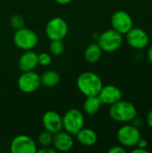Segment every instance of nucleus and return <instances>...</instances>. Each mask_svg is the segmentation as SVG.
<instances>
[{"label":"nucleus","mask_w":152,"mask_h":153,"mask_svg":"<svg viewBox=\"0 0 152 153\" xmlns=\"http://www.w3.org/2000/svg\"><path fill=\"white\" fill-rule=\"evenodd\" d=\"M78 90L84 96H98L103 87L101 78L93 72L82 73L76 81Z\"/></svg>","instance_id":"1"},{"label":"nucleus","mask_w":152,"mask_h":153,"mask_svg":"<svg viewBox=\"0 0 152 153\" xmlns=\"http://www.w3.org/2000/svg\"><path fill=\"white\" fill-rule=\"evenodd\" d=\"M109 116L116 122L128 123L132 122L137 117V109L130 101L120 100L119 101L110 105Z\"/></svg>","instance_id":"2"},{"label":"nucleus","mask_w":152,"mask_h":153,"mask_svg":"<svg viewBox=\"0 0 152 153\" xmlns=\"http://www.w3.org/2000/svg\"><path fill=\"white\" fill-rule=\"evenodd\" d=\"M13 39L14 45L23 51L32 50L39 42V37L37 33L33 30L24 26L15 30Z\"/></svg>","instance_id":"3"},{"label":"nucleus","mask_w":152,"mask_h":153,"mask_svg":"<svg viewBox=\"0 0 152 153\" xmlns=\"http://www.w3.org/2000/svg\"><path fill=\"white\" fill-rule=\"evenodd\" d=\"M63 129L72 135H75L84 126V117L77 108L67 110L62 117Z\"/></svg>","instance_id":"4"},{"label":"nucleus","mask_w":152,"mask_h":153,"mask_svg":"<svg viewBox=\"0 0 152 153\" xmlns=\"http://www.w3.org/2000/svg\"><path fill=\"white\" fill-rule=\"evenodd\" d=\"M97 43L101 48L102 51L114 52L122 46L123 35L114 29L107 30L99 35Z\"/></svg>","instance_id":"5"},{"label":"nucleus","mask_w":152,"mask_h":153,"mask_svg":"<svg viewBox=\"0 0 152 153\" xmlns=\"http://www.w3.org/2000/svg\"><path fill=\"white\" fill-rule=\"evenodd\" d=\"M68 33V24L61 17L50 19L46 25V34L50 40H63Z\"/></svg>","instance_id":"6"},{"label":"nucleus","mask_w":152,"mask_h":153,"mask_svg":"<svg viewBox=\"0 0 152 153\" xmlns=\"http://www.w3.org/2000/svg\"><path fill=\"white\" fill-rule=\"evenodd\" d=\"M116 137L122 146L133 147L136 146L142 136L138 127L133 125H125L118 129Z\"/></svg>","instance_id":"7"},{"label":"nucleus","mask_w":152,"mask_h":153,"mask_svg":"<svg viewBox=\"0 0 152 153\" xmlns=\"http://www.w3.org/2000/svg\"><path fill=\"white\" fill-rule=\"evenodd\" d=\"M18 88L24 93H32L36 91L41 85L40 75L33 71L22 72L18 78Z\"/></svg>","instance_id":"8"},{"label":"nucleus","mask_w":152,"mask_h":153,"mask_svg":"<svg viewBox=\"0 0 152 153\" xmlns=\"http://www.w3.org/2000/svg\"><path fill=\"white\" fill-rule=\"evenodd\" d=\"M111 25L112 29L124 35L133 27V21L127 12L118 10L111 16Z\"/></svg>","instance_id":"9"},{"label":"nucleus","mask_w":152,"mask_h":153,"mask_svg":"<svg viewBox=\"0 0 152 153\" xmlns=\"http://www.w3.org/2000/svg\"><path fill=\"white\" fill-rule=\"evenodd\" d=\"M37 150L34 140L25 134L15 136L10 144V151L12 153H36Z\"/></svg>","instance_id":"10"},{"label":"nucleus","mask_w":152,"mask_h":153,"mask_svg":"<svg viewBox=\"0 0 152 153\" xmlns=\"http://www.w3.org/2000/svg\"><path fill=\"white\" fill-rule=\"evenodd\" d=\"M126 40L131 48L134 49H142L149 44V36L144 30L133 27L126 33Z\"/></svg>","instance_id":"11"},{"label":"nucleus","mask_w":152,"mask_h":153,"mask_svg":"<svg viewBox=\"0 0 152 153\" xmlns=\"http://www.w3.org/2000/svg\"><path fill=\"white\" fill-rule=\"evenodd\" d=\"M42 125L46 131L55 134L63 130L62 117L55 110H48L42 117Z\"/></svg>","instance_id":"12"},{"label":"nucleus","mask_w":152,"mask_h":153,"mask_svg":"<svg viewBox=\"0 0 152 153\" xmlns=\"http://www.w3.org/2000/svg\"><path fill=\"white\" fill-rule=\"evenodd\" d=\"M98 96L102 104L110 106V105L119 101L120 100H122L123 94H122L121 90L117 86L109 84V85H106V86L103 85V87L100 90Z\"/></svg>","instance_id":"13"},{"label":"nucleus","mask_w":152,"mask_h":153,"mask_svg":"<svg viewBox=\"0 0 152 153\" xmlns=\"http://www.w3.org/2000/svg\"><path fill=\"white\" fill-rule=\"evenodd\" d=\"M73 135L66 131H59L58 133L53 134V147L56 152H66L73 149Z\"/></svg>","instance_id":"14"},{"label":"nucleus","mask_w":152,"mask_h":153,"mask_svg":"<svg viewBox=\"0 0 152 153\" xmlns=\"http://www.w3.org/2000/svg\"><path fill=\"white\" fill-rule=\"evenodd\" d=\"M38 65V54L33 50L24 51L18 60V66L22 72L33 71Z\"/></svg>","instance_id":"15"},{"label":"nucleus","mask_w":152,"mask_h":153,"mask_svg":"<svg viewBox=\"0 0 152 153\" xmlns=\"http://www.w3.org/2000/svg\"><path fill=\"white\" fill-rule=\"evenodd\" d=\"M76 140L83 146H93L98 142V134L97 133L90 128L82 127L76 134Z\"/></svg>","instance_id":"16"},{"label":"nucleus","mask_w":152,"mask_h":153,"mask_svg":"<svg viewBox=\"0 0 152 153\" xmlns=\"http://www.w3.org/2000/svg\"><path fill=\"white\" fill-rule=\"evenodd\" d=\"M102 52L103 51L98 43H91L85 48L83 56L86 62L90 64H96L100 60Z\"/></svg>","instance_id":"17"},{"label":"nucleus","mask_w":152,"mask_h":153,"mask_svg":"<svg viewBox=\"0 0 152 153\" xmlns=\"http://www.w3.org/2000/svg\"><path fill=\"white\" fill-rule=\"evenodd\" d=\"M40 82L41 85H44L45 87H55L60 82V74L55 70H47L41 74Z\"/></svg>","instance_id":"18"},{"label":"nucleus","mask_w":152,"mask_h":153,"mask_svg":"<svg viewBox=\"0 0 152 153\" xmlns=\"http://www.w3.org/2000/svg\"><path fill=\"white\" fill-rule=\"evenodd\" d=\"M101 105L99 96H87L83 103V110L86 114L92 116L99 112Z\"/></svg>","instance_id":"19"},{"label":"nucleus","mask_w":152,"mask_h":153,"mask_svg":"<svg viewBox=\"0 0 152 153\" xmlns=\"http://www.w3.org/2000/svg\"><path fill=\"white\" fill-rule=\"evenodd\" d=\"M50 41L51 42L49 44V53L51 54V56H61L65 49L63 40H50Z\"/></svg>","instance_id":"20"},{"label":"nucleus","mask_w":152,"mask_h":153,"mask_svg":"<svg viewBox=\"0 0 152 153\" xmlns=\"http://www.w3.org/2000/svg\"><path fill=\"white\" fill-rule=\"evenodd\" d=\"M53 143V134L47 131L41 132L38 136V143L41 147H47L50 146Z\"/></svg>","instance_id":"21"},{"label":"nucleus","mask_w":152,"mask_h":153,"mask_svg":"<svg viewBox=\"0 0 152 153\" xmlns=\"http://www.w3.org/2000/svg\"><path fill=\"white\" fill-rule=\"evenodd\" d=\"M24 23H25L24 18L20 14H13L10 18V25L14 30H18V29L23 27Z\"/></svg>","instance_id":"22"},{"label":"nucleus","mask_w":152,"mask_h":153,"mask_svg":"<svg viewBox=\"0 0 152 153\" xmlns=\"http://www.w3.org/2000/svg\"><path fill=\"white\" fill-rule=\"evenodd\" d=\"M52 62V56L50 53L47 52H42L40 54H38V63L41 66H47Z\"/></svg>","instance_id":"23"},{"label":"nucleus","mask_w":152,"mask_h":153,"mask_svg":"<svg viewBox=\"0 0 152 153\" xmlns=\"http://www.w3.org/2000/svg\"><path fill=\"white\" fill-rule=\"evenodd\" d=\"M108 152L109 153H125L126 152V151H125V149L124 148V146L116 145V146L111 147V148L108 150Z\"/></svg>","instance_id":"24"},{"label":"nucleus","mask_w":152,"mask_h":153,"mask_svg":"<svg viewBox=\"0 0 152 153\" xmlns=\"http://www.w3.org/2000/svg\"><path fill=\"white\" fill-rule=\"evenodd\" d=\"M38 153H56V150L55 148H51L50 146L41 147V149L37 150Z\"/></svg>","instance_id":"25"},{"label":"nucleus","mask_w":152,"mask_h":153,"mask_svg":"<svg viewBox=\"0 0 152 153\" xmlns=\"http://www.w3.org/2000/svg\"><path fill=\"white\" fill-rule=\"evenodd\" d=\"M137 147L139 148H142V149H146L147 146H148V142L145 140V139H142V137L140 138V140L138 141L137 144H136Z\"/></svg>","instance_id":"26"},{"label":"nucleus","mask_w":152,"mask_h":153,"mask_svg":"<svg viewBox=\"0 0 152 153\" xmlns=\"http://www.w3.org/2000/svg\"><path fill=\"white\" fill-rule=\"evenodd\" d=\"M147 123H148L149 126L152 129V109L150 110V112L147 115Z\"/></svg>","instance_id":"27"},{"label":"nucleus","mask_w":152,"mask_h":153,"mask_svg":"<svg viewBox=\"0 0 152 153\" xmlns=\"http://www.w3.org/2000/svg\"><path fill=\"white\" fill-rule=\"evenodd\" d=\"M133 153H149V151L147 149H142V148H139L137 147L136 149H133L132 151Z\"/></svg>","instance_id":"28"},{"label":"nucleus","mask_w":152,"mask_h":153,"mask_svg":"<svg viewBox=\"0 0 152 153\" xmlns=\"http://www.w3.org/2000/svg\"><path fill=\"white\" fill-rule=\"evenodd\" d=\"M57 4H63V5H65V4H70L73 0H55Z\"/></svg>","instance_id":"29"},{"label":"nucleus","mask_w":152,"mask_h":153,"mask_svg":"<svg viewBox=\"0 0 152 153\" xmlns=\"http://www.w3.org/2000/svg\"><path fill=\"white\" fill-rule=\"evenodd\" d=\"M148 59H149V61L152 64V47L150 48V49L148 51Z\"/></svg>","instance_id":"30"}]
</instances>
